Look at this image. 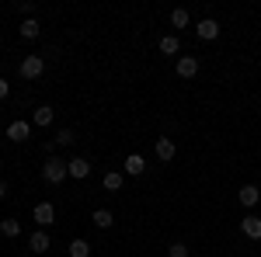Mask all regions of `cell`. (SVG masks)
<instances>
[{"instance_id":"cell-1","label":"cell","mask_w":261,"mask_h":257,"mask_svg":"<svg viewBox=\"0 0 261 257\" xmlns=\"http://www.w3.org/2000/svg\"><path fill=\"white\" fill-rule=\"evenodd\" d=\"M42 178L49 181V184H63V181L70 178V170H66V160H60V157H45V163H42Z\"/></svg>"},{"instance_id":"cell-2","label":"cell","mask_w":261,"mask_h":257,"mask_svg":"<svg viewBox=\"0 0 261 257\" xmlns=\"http://www.w3.org/2000/svg\"><path fill=\"white\" fill-rule=\"evenodd\" d=\"M42 73H45V60L42 56H24L21 60V77L24 80H39Z\"/></svg>"},{"instance_id":"cell-3","label":"cell","mask_w":261,"mask_h":257,"mask_svg":"<svg viewBox=\"0 0 261 257\" xmlns=\"http://www.w3.org/2000/svg\"><path fill=\"white\" fill-rule=\"evenodd\" d=\"M32 219L39 222V230L53 226V222H56V209H53V202H39V205L32 209Z\"/></svg>"},{"instance_id":"cell-4","label":"cell","mask_w":261,"mask_h":257,"mask_svg":"<svg viewBox=\"0 0 261 257\" xmlns=\"http://www.w3.org/2000/svg\"><path fill=\"white\" fill-rule=\"evenodd\" d=\"M195 35H199L202 42H213V39H220V21H213V18H202L199 24H195Z\"/></svg>"},{"instance_id":"cell-5","label":"cell","mask_w":261,"mask_h":257,"mask_svg":"<svg viewBox=\"0 0 261 257\" xmlns=\"http://www.w3.org/2000/svg\"><path fill=\"white\" fill-rule=\"evenodd\" d=\"M28 136H32V122H21V119H14L11 125H7V139H11V142H24Z\"/></svg>"},{"instance_id":"cell-6","label":"cell","mask_w":261,"mask_h":257,"mask_svg":"<svg viewBox=\"0 0 261 257\" xmlns=\"http://www.w3.org/2000/svg\"><path fill=\"white\" fill-rule=\"evenodd\" d=\"M153 153H157V160L167 163V160H174V153H178V142L167 139V136H161V139H157V146H153Z\"/></svg>"},{"instance_id":"cell-7","label":"cell","mask_w":261,"mask_h":257,"mask_svg":"<svg viewBox=\"0 0 261 257\" xmlns=\"http://www.w3.org/2000/svg\"><path fill=\"white\" fill-rule=\"evenodd\" d=\"M237 198H241L244 209H254V205L261 202V188H258V184H244L241 191H237Z\"/></svg>"},{"instance_id":"cell-8","label":"cell","mask_w":261,"mask_h":257,"mask_svg":"<svg viewBox=\"0 0 261 257\" xmlns=\"http://www.w3.org/2000/svg\"><path fill=\"white\" fill-rule=\"evenodd\" d=\"M66 170H70L73 181H84L87 174H91V163H87L84 157H73V160H66Z\"/></svg>"},{"instance_id":"cell-9","label":"cell","mask_w":261,"mask_h":257,"mask_svg":"<svg viewBox=\"0 0 261 257\" xmlns=\"http://www.w3.org/2000/svg\"><path fill=\"white\" fill-rule=\"evenodd\" d=\"M241 233L247 240H261V216H244L241 219Z\"/></svg>"},{"instance_id":"cell-10","label":"cell","mask_w":261,"mask_h":257,"mask_svg":"<svg viewBox=\"0 0 261 257\" xmlns=\"http://www.w3.org/2000/svg\"><path fill=\"white\" fill-rule=\"evenodd\" d=\"M49 247H53V240H49L45 230H35V233L28 237V250H35V254H45Z\"/></svg>"},{"instance_id":"cell-11","label":"cell","mask_w":261,"mask_h":257,"mask_svg":"<svg viewBox=\"0 0 261 257\" xmlns=\"http://www.w3.org/2000/svg\"><path fill=\"white\" fill-rule=\"evenodd\" d=\"M195 73H199V60H195V56H178V77L192 80Z\"/></svg>"},{"instance_id":"cell-12","label":"cell","mask_w":261,"mask_h":257,"mask_svg":"<svg viewBox=\"0 0 261 257\" xmlns=\"http://www.w3.org/2000/svg\"><path fill=\"white\" fill-rule=\"evenodd\" d=\"M53 119H56V111H53L49 104H39V108L32 111V125H39V129H45V125H53Z\"/></svg>"},{"instance_id":"cell-13","label":"cell","mask_w":261,"mask_h":257,"mask_svg":"<svg viewBox=\"0 0 261 257\" xmlns=\"http://www.w3.org/2000/svg\"><path fill=\"white\" fill-rule=\"evenodd\" d=\"M122 170H125L129 178H140L143 170H146V160H143L140 153H129V157H125V167H122Z\"/></svg>"},{"instance_id":"cell-14","label":"cell","mask_w":261,"mask_h":257,"mask_svg":"<svg viewBox=\"0 0 261 257\" xmlns=\"http://www.w3.org/2000/svg\"><path fill=\"white\" fill-rule=\"evenodd\" d=\"M18 32H21V39H28V42H32V39H39V35H42V24H39V18H24V21H21V28H18Z\"/></svg>"},{"instance_id":"cell-15","label":"cell","mask_w":261,"mask_h":257,"mask_svg":"<svg viewBox=\"0 0 261 257\" xmlns=\"http://www.w3.org/2000/svg\"><path fill=\"white\" fill-rule=\"evenodd\" d=\"M91 222H94L98 230H112V222H115V216H112L108 209H94V216H91Z\"/></svg>"},{"instance_id":"cell-16","label":"cell","mask_w":261,"mask_h":257,"mask_svg":"<svg viewBox=\"0 0 261 257\" xmlns=\"http://www.w3.org/2000/svg\"><path fill=\"white\" fill-rule=\"evenodd\" d=\"M161 52H164V56H178V52H181V39H178V35H164V39H161Z\"/></svg>"},{"instance_id":"cell-17","label":"cell","mask_w":261,"mask_h":257,"mask_svg":"<svg viewBox=\"0 0 261 257\" xmlns=\"http://www.w3.org/2000/svg\"><path fill=\"white\" fill-rule=\"evenodd\" d=\"M66 250H70V257H91V243H87L84 237H77V240H70Z\"/></svg>"},{"instance_id":"cell-18","label":"cell","mask_w":261,"mask_h":257,"mask_svg":"<svg viewBox=\"0 0 261 257\" xmlns=\"http://www.w3.org/2000/svg\"><path fill=\"white\" fill-rule=\"evenodd\" d=\"M188 24H192V18H188V11H185V7H174V11H171V28H188Z\"/></svg>"},{"instance_id":"cell-19","label":"cell","mask_w":261,"mask_h":257,"mask_svg":"<svg viewBox=\"0 0 261 257\" xmlns=\"http://www.w3.org/2000/svg\"><path fill=\"white\" fill-rule=\"evenodd\" d=\"M101 184H105V191H122V174L119 170H108V174L101 178Z\"/></svg>"},{"instance_id":"cell-20","label":"cell","mask_w":261,"mask_h":257,"mask_svg":"<svg viewBox=\"0 0 261 257\" xmlns=\"http://www.w3.org/2000/svg\"><path fill=\"white\" fill-rule=\"evenodd\" d=\"M0 233H4L7 240H14L21 233V222H18V219H0Z\"/></svg>"},{"instance_id":"cell-21","label":"cell","mask_w":261,"mask_h":257,"mask_svg":"<svg viewBox=\"0 0 261 257\" xmlns=\"http://www.w3.org/2000/svg\"><path fill=\"white\" fill-rule=\"evenodd\" d=\"M53 142H56V146H73V142H77V136H73V129H60Z\"/></svg>"},{"instance_id":"cell-22","label":"cell","mask_w":261,"mask_h":257,"mask_svg":"<svg viewBox=\"0 0 261 257\" xmlns=\"http://www.w3.org/2000/svg\"><path fill=\"white\" fill-rule=\"evenodd\" d=\"M167 257H188V247L185 243H171L167 247Z\"/></svg>"},{"instance_id":"cell-23","label":"cell","mask_w":261,"mask_h":257,"mask_svg":"<svg viewBox=\"0 0 261 257\" xmlns=\"http://www.w3.org/2000/svg\"><path fill=\"white\" fill-rule=\"evenodd\" d=\"M7 94H11V80H4V77H0V101L7 98Z\"/></svg>"},{"instance_id":"cell-24","label":"cell","mask_w":261,"mask_h":257,"mask_svg":"<svg viewBox=\"0 0 261 257\" xmlns=\"http://www.w3.org/2000/svg\"><path fill=\"white\" fill-rule=\"evenodd\" d=\"M0 198H7V181H0Z\"/></svg>"}]
</instances>
